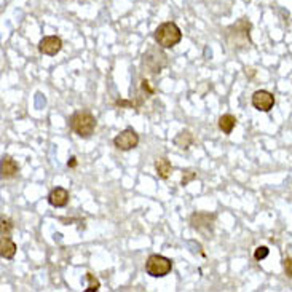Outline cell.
<instances>
[{
    "label": "cell",
    "instance_id": "3957f363",
    "mask_svg": "<svg viewBox=\"0 0 292 292\" xmlns=\"http://www.w3.org/2000/svg\"><path fill=\"white\" fill-rule=\"evenodd\" d=\"M171 270H173V260L160 254L149 256L145 262V272L152 278H163L166 275H170Z\"/></svg>",
    "mask_w": 292,
    "mask_h": 292
},
{
    "label": "cell",
    "instance_id": "2e32d148",
    "mask_svg": "<svg viewBox=\"0 0 292 292\" xmlns=\"http://www.w3.org/2000/svg\"><path fill=\"white\" fill-rule=\"evenodd\" d=\"M268 254H270V249L267 246H259V247H256V251H254L256 260H263Z\"/></svg>",
    "mask_w": 292,
    "mask_h": 292
},
{
    "label": "cell",
    "instance_id": "9c48e42d",
    "mask_svg": "<svg viewBox=\"0 0 292 292\" xmlns=\"http://www.w3.org/2000/svg\"><path fill=\"white\" fill-rule=\"evenodd\" d=\"M16 244L15 241H11L10 236H2V240H0V256L5 260H11L16 254Z\"/></svg>",
    "mask_w": 292,
    "mask_h": 292
},
{
    "label": "cell",
    "instance_id": "52a82bcc",
    "mask_svg": "<svg viewBox=\"0 0 292 292\" xmlns=\"http://www.w3.org/2000/svg\"><path fill=\"white\" fill-rule=\"evenodd\" d=\"M62 50V40L58 35H47L38 41V51L47 56H56Z\"/></svg>",
    "mask_w": 292,
    "mask_h": 292
},
{
    "label": "cell",
    "instance_id": "30bf717a",
    "mask_svg": "<svg viewBox=\"0 0 292 292\" xmlns=\"http://www.w3.org/2000/svg\"><path fill=\"white\" fill-rule=\"evenodd\" d=\"M0 171H2V177L4 179H11L15 177L19 171L18 163L13 160L11 157H4L2 158V166H0Z\"/></svg>",
    "mask_w": 292,
    "mask_h": 292
},
{
    "label": "cell",
    "instance_id": "7c38bea8",
    "mask_svg": "<svg viewBox=\"0 0 292 292\" xmlns=\"http://www.w3.org/2000/svg\"><path fill=\"white\" fill-rule=\"evenodd\" d=\"M236 120L233 115H230V114H225V115H222L220 118H219V121H217V124H219V130L224 133V134H232V131L235 130V127H236Z\"/></svg>",
    "mask_w": 292,
    "mask_h": 292
},
{
    "label": "cell",
    "instance_id": "d6986e66",
    "mask_svg": "<svg viewBox=\"0 0 292 292\" xmlns=\"http://www.w3.org/2000/svg\"><path fill=\"white\" fill-rule=\"evenodd\" d=\"M142 90L147 91L149 94H154V90H152L150 85H149V80H142Z\"/></svg>",
    "mask_w": 292,
    "mask_h": 292
},
{
    "label": "cell",
    "instance_id": "277c9868",
    "mask_svg": "<svg viewBox=\"0 0 292 292\" xmlns=\"http://www.w3.org/2000/svg\"><path fill=\"white\" fill-rule=\"evenodd\" d=\"M139 144V134L133 130V128H127L123 130L120 134H117L114 137V145L121 150V152H128L136 149Z\"/></svg>",
    "mask_w": 292,
    "mask_h": 292
},
{
    "label": "cell",
    "instance_id": "5bb4252c",
    "mask_svg": "<svg viewBox=\"0 0 292 292\" xmlns=\"http://www.w3.org/2000/svg\"><path fill=\"white\" fill-rule=\"evenodd\" d=\"M85 278H87V281H88L87 292H96V290H99L101 283H99V280H97V278H96L93 273H87V275H85Z\"/></svg>",
    "mask_w": 292,
    "mask_h": 292
},
{
    "label": "cell",
    "instance_id": "ac0fdd59",
    "mask_svg": "<svg viewBox=\"0 0 292 292\" xmlns=\"http://www.w3.org/2000/svg\"><path fill=\"white\" fill-rule=\"evenodd\" d=\"M283 268L287 278H292V257H287L283 260Z\"/></svg>",
    "mask_w": 292,
    "mask_h": 292
},
{
    "label": "cell",
    "instance_id": "ba28073f",
    "mask_svg": "<svg viewBox=\"0 0 292 292\" xmlns=\"http://www.w3.org/2000/svg\"><path fill=\"white\" fill-rule=\"evenodd\" d=\"M69 192L62 187H56V189H53L48 195V203L54 207H64L67 206L69 203Z\"/></svg>",
    "mask_w": 292,
    "mask_h": 292
},
{
    "label": "cell",
    "instance_id": "4fadbf2b",
    "mask_svg": "<svg viewBox=\"0 0 292 292\" xmlns=\"http://www.w3.org/2000/svg\"><path fill=\"white\" fill-rule=\"evenodd\" d=\"M192 144H193V134H192L189 130L180 131V133L174 137V145L179 147V149L187 150Z\"/></svg>",
    "mask_w": 292,
    "mask_h": 292
},
{
    "label": "cell",
    "instance_id": "5b68a950",
    "mask_svg": "<svg viewBox=\"0 0 292 292\" xmlns=\"http://www.w3.org/2000/svg\"><path fill=\"white\" fill-rule=\"evenodd\" d=\"M214 220H216V216H214V214L195 213V214H192V217H190V224H192V228L198 230V232H201V233H213Z\"/></svg>",
    "mask_w": 292,
    "mask_h": 292
},
{
    "label": "cell",
    "instance_id": "8fae6325",
    "mask_svg": "<svg viewBox=\"0 0 292 292\" xmlns=\"http://www.w3.org/2000/svg\"><path fill=\"white\" fill-rule=\"evenodd\" d=\"M155 171L158 174L160 179H170L171 173H173V164L168 158H158L155 160Z\"/></svg>",
    "mask_w": 292,
    "mask_h": 292
},
{
    "label": "cell",
    "instance_id": "9a60e30c",
    "mask_svg": "<svg viewBox=\"0 0 292 292\" xmlns=\"http://www.w3.org/2000/svg\"><path fill=\"white\" fill-rule=\"evenodd\" d=\"M195 179H197V173L192 171V170H185L182 173V180H180V185L185 187V185H189L192 180H195Z\"/></svg>",
    "mask_w": 292,
    "mask_h": 292
},
{
    "label": "cell",
    "instance_id": "6da1fadb",
    "mask_svg": "<svg viewBox=\"0 0 292 292\" xmlns=\"http://www.w3.org/2000/svg\"><path fill=\"white\" fill-rule=\"evenodd\" d=\"M154 40L160 48H174L176 45L180 44V40H182V31H180L179 26L173 21L163 23L155 29Z\"/></svg>",
    "mask_w": 292,
    "mask_h": 292
},
{
    "label": "cell",
    "instance_id": "e0dca14e",
    "mask_svg": "<svg viewBox=\"0 0 292 292\" xmlns=\"http://www.w3.org/2000/svg\"><path fill=\"white\" fill-rule=\"evenodd\" d=\"M13 230V222L11 219H2V236H10Z\"/></svg>",
    "mask_w": 292,
    "mask_h": 292
},
{
    "label": "cell",
    "instance_id": "8992f818",
    "mask_svg": "<svg viewBox=\"0 0 292 292\" xmlns=\"http://www.w3.org/2000/svg\"><path fill=\"white\" fill-rule=\"evenodd\" d=\"M253 107L259 112H270L275 106V96L273 93L267 91V90H257L254 94H253Z\"/></svg>",
    "mask_w": 292,
    "mask_h": 292
},
{
    "label": "cell",
    "instance_id": "ffe728a7",
    "mask_svg": "<svg viewBox=\"0 0 292 292\" xmlns=\"http://www.w3.org/2000/svg\"><path fill=\"white\" fill-rule=\"evenodd\" d=\"M67 166H69V168H75V166H77V158L71 157V160L67 161Z\"/></svg>",
    "mask_w": 292,
    "mask_h": 292
},
{
    "label": "cell",
    "instance_id": "7a4b0ae2",
    "mask_svg": "<svg viewBox=\"0 0 292 292\" xmlns=\"http://www.w3.org/2000/svg\"><path fill=\"white\" fill-rule=\"evenodd\" d=\"M69 127H71V130L78 137L88 139L94 133V130L97 127V121H96L94 115L90 114L88 110H78V112H75L71 117V120H69Z\"/></svg>",
    "mask_w": 292,
    "mask_h": 292
}]
</instances>
